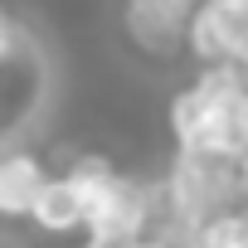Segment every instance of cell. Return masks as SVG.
<instances>
[{
    "label": "cell",
    "instance_id": "cell-8",
    "mask_svg": "<svg viewBox=\"0 0 248 248\" xmlns=\"http://www.w3.org/2000/svg\"><path fill=\"white\" fill-rule=\"evenodd\" d=\"M122 248H161L156 238H137V243H122Z\"/></svg>",
    "mask_w": 248,
    "mask_h": 248
},
{
    "label": "cell",
    "instance_id": "cell-2",
    "mask_svg": "<svg viewBox=\"0 0 248 248\" xmlns=\"http://www.w3.org/2000/svg\"><path fill=\"white\" fill-rule=\"evenodd\" d=\"M44 185H49V166L30 146L0 151V224H30Z\"/></svg>",
    "mask_w": 248,
    "mask_h": 248
},
{
    "label": "cell",
    "instance_id": "cell-10",
    "mask_svg": "<svg viewBox=\"0 0 248 248\" xmlns=\"http://www.w3.org/2000/svg\"><path fill=\"white\" fill-rule=\"evenodd\" d=\"M243 83H248V68H243Z\"/></svg>",
    "mask_w": 248,
    "mask_h": 248
},
{
    "label": "cell",
    "instance_id": "cell-6",
    "mask_svg": "<svg viewBox=\"0 0 248 248\" xmlns=\"http://www.w3.org/2000/svg\"><path fill=\"white\" fill-rule=\"evenodd\" d=\"M25 49H30V34L20 30V20H10L5 10H0V68L20 63V59H25Z\"/></svg>",
    "mask_w": 248,
    "mask_h": 248
},
{
    "label": "cell",
    "instance_id": "cell-9",
    "mask_svg": "<svg viewBox=\"0 0 248 248\" xmlns=\"http://www.w3.org/2000/svg\"><path fill=\"white\" fill-rule=\"evenodd\" d=\"M54 248H93V243H54Z\"/></svg>",
    "mask_w": 248,
    "mask_h": 248
},
{
    "label": "cell",
    "instance_id": "cell-5",
    "mask_svg": "<svg viewBox=\"0 0 248 248\" xmlns=\"http://www.w3.org/2000/svg\"><path fill=\"white\" fill-rule=\"evenodd\" d=\"M195 248H248V209L229 204L195 229Z\"/></svg>",
    "mask_w": 248,
    "mask_h": 248
},
{
    "label": "cell",
    "instance_id": "cell-3",
    "mask_svg": "<svg viewBox=\"0 0 248 248\" xmlns=\"http://www.w3.org/2000/svg\"><path fill=\"white\" fill-rule=\"evenodd\" d=\"M44 238H59V243H68V238H88V200H83V190H78V180L68 175V170H59V175H49V185H44V195H39V204H34V219H30Z\"/></svg>",
    "mask_w": 248,
    "mask_h": 248
},
{
    "label": "cell",
    "instance_id": "cell-4",
    "mask_svg": "<svg viewBox=\"0 0 248 248\" xmlns=\"http://www.w3.org/2000/svg\"><path fill=\"white\" fill-rule=\"evenodd\" d=\"M185 49L204 63V68H219L229 63V39H224V20L214 5H200L195 20H190V34H185Z\"/></svg>",
    "mask_w": 248,
    "mask_h": 248
},
{
    "label": "cell",
    "instance_id": "cell-1",
    "mask_svg": "<svg viewBox=\"0 0 248 248\" xmlns=\"http://www.w3.org/2000/svg\"><path fill=\"white\" fill-rule=\"evenodd\" d=\"M195 10V0H127V34L146 54H170L185 44Z\"/></svg>",
    "mask_w": 248,
    "mask_h": 248
},
{
    "label": "cell",
    "instance_id": "cell-7",
    "mask_svg": "<svg viewBox=\"0 0 248 248\" xmlns=\"http://www.w3.org/2000/svg\"><path fill=\"white\" fill-rule=\"evenodd\" d=\"M204 5H224V10H248V0H204Z\"/></svg>",
    "mask_w": 248,
    "mask_h": 248
}]
</instances>
